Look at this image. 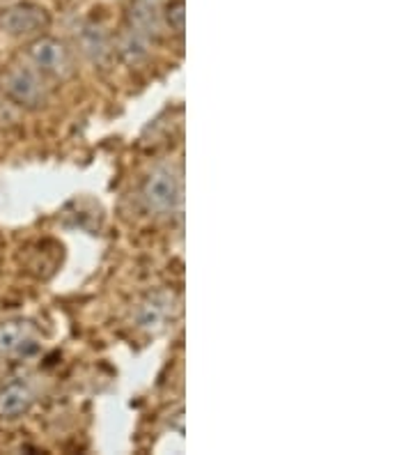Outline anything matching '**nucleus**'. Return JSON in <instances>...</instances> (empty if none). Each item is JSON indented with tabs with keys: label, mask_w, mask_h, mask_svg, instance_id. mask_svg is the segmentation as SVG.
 Segmentation results:
<instances>
[{
	"label": "nucleus",
	"mask_w": 413,
	"mask_h": 455,
	"mask_svg": "<svg viewBox=\"0 0 413 455\" xmlns=\"http://www.w3.org/2000/svg\"><path fill=\"white\" fill-rule=\"evenodd\" d=\"M39 350V331L30 320H5L0 323V356L21 359Z\"/></svg>",
	"instance_id": "nucleus-5"
},
{
	"label": "nucleus",
	"mask_w": 413,
	"mask_h": 455,
	"mask_svg": "<svg viewBox=\"0 0 413 455\" xmlns=\"http://www.w3.org/2000/svg\"><path fill=\"white\" fill-rule=\"evenodd\" d=\"M81 46L83 53L88 56V60L92 65H106L113 53V46H110V37L101 26L97 23H88L81 33Z\"/></svg>",
	"instance_id": "nucleus-8"
},
{
	"label": "nucleus",
	"mask_w": 413,
	"mask_h": 455,
	"mask_svg": "<svg viewBox=\"0 0 413 455\" xmlns=\"http://www.w3.org/2000/svg\"><path fill=\"white\" fill-rule=\"evenodd\" d=\"M172 311H175V294L168 292V290L147 294L138 306L136 327L140 331L156 336L168 327V320H172Z\"/></svg>",
	"instance_id": "nucleus-6"
},
{
	"label": "nucleus",
	"mask_w": 413,
	"mask_h": 455,
	"mask_svg": "<svg viewBox=\"0 0 413 455\" xmlns=\"http://www.w3.org/2000/svg\"><path fill=\"white\" fill-rule=\"evenodd\" d=\"M49 12L33 3H19L0 12V30L10 37H33L49 28Z\"/></svg>",
	"instance_id": "nucleus-4"
},
{
	"label": "nucleus",
	"mask_w": 413,
	"mask_h": 455,
	"mask_svg": "<svg viewBox=\"0 0 413 455\" xmlns=\"http://www.w3.org/2000/svg\"><path fill=\"white\" fill-rule=\"evenodd\" d=\"M140 196H143L147 212L152 214H168L175 210L182 200V180H179L177 168L168 166V164L152 168L145 178Z\"/></svg>",
	"instance_id": "nucleus-1"
},
{
	"label": "nucleus",
	"mask_w": 413,
	"mask_h": 455,
	"mask_svg": "<svg viewBox=\"0 0 413 455\" xmlns=\"http://www.w3.org/2000/svg\"><path fill=\"white\" fill-rule=\"evenodd\" d=\"M136 3H143V5H149V7H159L163 0H136Z\"/></svg>",
	"instance_id": "nucleus-12"
},
{
	"label": "nucleus",
	"mask_w": 413,
	"mask_h": 455,
	"mask_svg": "<svg viewBox=\"0 0 413 455\" xmlns=\"http://www.w3.org/2000/svg\"><path fill=\"white\" fill-rule=\"evenodd\" d=\"M28 58L37 72L53 78H67L74 72L72 51L67 49L65 42L55 37H37L28 46Z\"/></svg>",
	"instance_id": "nucleus-3"
},
{
	"label": "nucleus",
	"mask_w": 413,
	"mask_h": 455,
	"mask_svg": "<svg viewBox=\"0 0 413 455\" xmlns=\"http://www.w3.org/2000/svg\"><path fill=\"white\" fill-rule=\"evenodd\" d=\"M161 14L156 12V7L143 5V3H133L131 10H129V28L143 33L145 37H159L161 35Z\"/></svg>",
	"instance_id": "nucleus-10"
},
{
	"label": "nucleus",
	"mask_w": 413,
	"mask_h": 455,
	"mask_svg": "<svg viewBox=\"0 0 413 455\" xmlns=\"http://www.w3.org/2000/svg\"><path fill=\"white\" fill-rule=\"evenodd\" d=\"M35 405V394L21 379H12L5 387H0V417L19 419L30 411Z\"/></svg>",
	"instance_id": "nucleus-7"
},
{
	"label": "nucleus",
	"mask_w": 413,
	"mask_h": 455,
	"mask_svg": "<svg viewBox=\"0 0 413 455\" xmlns=\"http://www.w3.org/2000/svg\"><path fill=\"white\" fill-rule=\"evenodd\" d=\"M44 74L35 67H12L5 76V92L12 101L28 111H37L49 101Z\"/></svg>",
	"instance_id": "nucleus-2"
},
{
	"label": "nucleus",
	"mask_w": 413,
	"mask_h": 455,
	"mask_svg": "<svg viewBox=\"0 0 413 455\" xmlns=\"http://www.w3.org/2000/svg\"><path fill=\"white\" fill-rule=\"evenodd\" d=\"M184 19H187V12H184V3L177 0V3H171L168 10H165V21L171 26V30H175L177 35L184 33Z\"/></svg>",
	"instance_id": "nucleus-11"
},
{
	"label": "nucleus",
	"mask_w": 413,
	"mask_h": 455,
	"mask_svg": "<svg viewBox=\"0 0 413 455\" xmlns=\"http://www.w3.org/2000/svg\"><path fill=\"white\" fill-rule=\"evenodd\" d=\"M117 56L122 58V62H127L129 67L143 65L149 56V37H145L138 30L127 28L117 39Z\"/></svg>",
	"instance_id": "nucleus-9"
}]
</instances>
